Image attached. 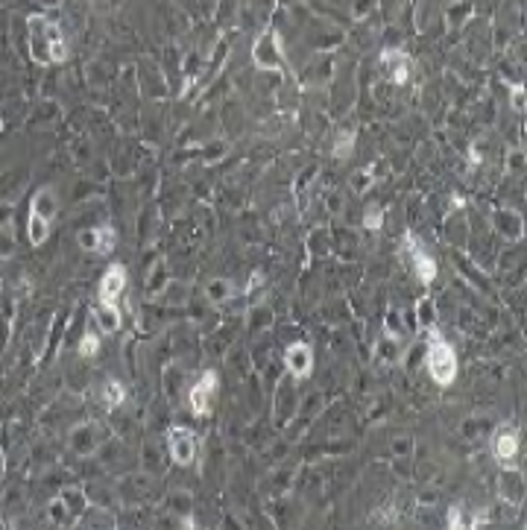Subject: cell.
<instances>
[{
    "label": "cell",
    "mask_w": 527,
    "mask_h": 530,
    "mask_svg": "<svg viewBox=\"0 0 527 530\" xmlns=\"http://www.w3.org/2000/svg\"><path fill=\"white\" fill-rule=\"evenodd\" d=\"M437 323H440V313H437V305H434V299H419L416 302V328L419 331H437Z\"/></svg>",
    "instance_id": "17"
},
{
    "label": "cell",
    "mask_w": 527,
    "mask_h": 530,
    "mask_svg": "<svg viewBox=\"0 0 527 530\" xmlns=\"http://www.w3.org/2000/svg\"><path fill=\"white\" fill-rule=\"evenodd\" d=\"M214 392H217V372H202V375L188 387V407L190 414L202 419L211 414V402H214Z\"/></svg>",
    "instance_id": "5"
},
{
    "label": "cell",
    "mask_w": 527,
    "mask_h": 530,
    "mask_svg": "<svg viewBox=\"0 0 527 530\" xmlns=\"http://www.w3.org/2000/svg\"><path fill=\"white\" fill-rule=\"evenodd\" d=\"M94 323H97V328H100L103 335H114V331H121L123 317H121L117 302H97L94 305Z\"/></svg>",
    "instance_id": "15"
},
{
    "label": "cell",
    "mask_w": 527,
    "mask_h": 530,
    "mask_svg": "<svg viewBox=\"0 0 527 530\" xmlns=\"http://www.w3.org/2000/svg\"><path fill=\"white\" fill-rule=\"evenodd\" d=\"M325 205H328L331 211H334V214H337V211L343 208V200H340V193H331V196H328V200H325Z\"/></svg>",
    "instance_id": "37"
},
{
    "label": "cell",
    "mask_w": 527,
    "mask_h": 530,
    "mask_svg": "<svg viewBox=\"0 0 527 530\" xmlns=\"http://www.w3.org/2000/svg\"><path fill=\"white\" fill-rule=\"evenodd\" d=\"M381 226H384V208L381 205H369L366 214H363V229L378 231Z\"/></svg>",
    "instance_id": "29"
},
{
    "label": "cell",
    "mask_w": 527,
    "mask_h": 530,
    "mask_svg": "<svg viewBox=\"0 0 527 530\" xmlns=\"http://www.w3.org/2000/svg\"><path fill=\"white\" fill-rule=\"evenodd\" d=\"M404 249H407V255H410V261H413V270H416L419 282H422V284H431V282L437 279V272H440L437 261L419 246V241L413 238V234H404Z\"/></svg>",
    "instance_id": "9"
},
{
    "label": "cell",
    "mask_w": 527,
    "mask_h": 530,
    "mask_svg": "<svg viewBox=\"0 0 527 530\" xmlns=\"http://www.w3.org/2000/svg\"><path fill=\"white\" fill-rule=\"evenodd\" d=\"M167 287V279H164V264H152L150 270V276H147V284H144V293H147V299H155V296H162Z\"/></svg>",
    "instance_id": "21"
},
{
    "label": "cell",
    "mask_w": 527,
    "mask_h": 530,
    "mask_svg": "<svg viewBox=\"0 0 527 530\" xmlns=\"http://www.w3.org/2000/svg\"><path fill=\"white\" fill-rule=\"evenodd\" d=\"M284 369H287V375L296 378V381L310 378V372H314V349L302 340L290 343L287 351H284Z\"/></svg>",
    "instance_id": "7"
},
{
    "label": "cell",
    "mask_w": 527,
    "mask_h": 530,
    "mask_svg": "<svg viewBox=\"0 0 527 530\" xmlns=\"http://www.w3.org/2000/svg\"><path fill=\"white\" fill-rule=\"evenodd\" d=\"M431 340L425 346V366H428V375L434 378V384L448 387L454 384L457 378V351L452 349V343H445L437 331H428Z\"/></svg>",
    "instance_id": "2"
},
{
    "label": "cell",
    "mask_w": 527,
    "mask_h": 530,
    "mask_svg": "<svg viewBox=\"0 0 527 530\" xmlns=\"http://www.w3.org/2000/svg\"><path fill=\"white\" fill-rule=\"evenodd\" d=\"M27 42H30V56L35 65H50V62H65L68 59V44L65 35L56 21H47L44 15H32L27 21Z\"/></svg>",
    "instance_id": "1"
},
{
    "label": "cell",
    "mask_w": 527,
    "mask_h": 530,
    "mask_svg": "<svg viewBox=\"0 0 527 530\" xmlns=\"http://www.w3.org/2000/svg\"><path fill=\"white\" fill-rule=\"evenodd\" d=\"M255 62L264 68V71H281V50H279V38H276V30H267L258 44H255Z\"/></svg>",
    "instance_id": "12"
},
{
    "label": "cell",
    "mask_w": 527,
    "mask_h": 530,
    "mask_svg": "<svg viewBox=\"0 0 527 530\" xmlns=\"http://www.w3.org/2000/svg\"><path fill=\"white\" fill-rule=\"evenodd\" d=\"M393 454L396 457H410V454H413V440H410V437L393 440Z\"/></svg>",
    "instance_id": "33"
},
{
    "label": "cell",
    "mask_w": 527,
    "mask_h": 530,
    "mask_svg": "<svg viewBox=\"0 0 527 530\" xmlns=\"http://www.w3.org/2000/svg\"><path fill=\"white\" fill-rule=\"evenodd\" d=\"M197 434L188 428V425H170L167 428V451H170V460L176 466H190L193 460H197Z\"/></svg>",
    "instance_id": "3"
},
{
    "label": "cell",
    "mask_w": 527,
    "mask_h": 530,
    "mask_svg": "<svg viewBox=\"0 0 527 530\" xmlns=\"http://www.w3.org/2000/svg\"><path fill=\"white\" fill-rule=\"evenodd\" d=\"M30 214L53 223L56 214H59V196H56V191L53 188H38L35 196H32V203H30Z\"/></svg>",
    "instance_id": "16"
},
{
    "label": "cell",
    "mask_w": 527,
    "mask_h": 530,
    "mask_svg": "<svg viewBox=\"0 0 527 530\" xmlns=\"http://www.w3.org/2000/svg\"><path fill=\"white\" fill-rule=\"evenodd\" d=\"M351 150H355V135H351V132H340L334 147H331V155H334V159H349Z\"/></svg>",
    "instance_id": "26"
},
{
    "label": "cell",
    "mask_w": 527,
    "mask_h": 530,
    "mask_svg": "<svg viewBox=\"0 0 527 530\" xmlns=\"http://www.w3.org/2000/svg\"><path fill=\"white\" fill-rule=\"evenodd\" d=\"M170 510H173V516H188L190 513V498L188 495H170Z\"/></svg>",
    "instance_id": "32"
},
{
    "label": "cell",
    "mask_w": 527,
    "mask_h": 530,
    "mask_svg": "<svg viewBox=\"0 0 527 530\" xmlns=\"http://www.w3.org/2000/svg\"><path fill=\"white\" fill-rule=\"evenodd\" d=\"M100 399H103L106 407H121L126 402V387L117 381V378H106L103 390H100Z\"/></svg>",
    "instance_id": "19"
},
{
    "label": "cell",
    "mask_w": 527,
    "mask_h": 530,
    "mask_svg": "<svg viewBox=\"0 0 527 530\" xmlns=\"http://www.w3.org/2000/svg\"><path fill=\"white\" fill-rule=\"evenodd\" d=\"M521 167H524V152L521 150L507 155V170H521Z\"/></svg>",
    "instance_id": "34"
},
{
    "label": "cell",
    "mask_w": 527,
    "mask_h": 530,
    "mask_svg": "<svg viewBox=\"0 0 527 530\" xmlns=\"http://www.w3.org/2000/svg\"><path fill=\"white\" fill-rule=\"evenodd\" d=\"M123 290H126V267L114 264L100 279V302H117L123 296Z\"/></svg>",
    "instance_id": "14"
},
{
    "label": "cell",
    "mask_w": 527,
    "mask_h": 530,
    "mask_svg": "<svg viewBox=\"0 0 527 530\" xmlns=\"http://www.w3.org/2000/svg\"><path fill=\"white\" fill-rule=\"evenodd\" d=\"M381 68L387 71V80L396 83V85H404L410 80V56L404 50H396L389 47L381 53Z\"/></svg>",
    "instance_id": "11"
},
{
    "label": "cell",
    "mask_w": 527,
    "mask_h": 530,
    "mask_svg": "<svg viewBox=\"0 0 527 530\" xmlns=\"http://www.w3.org/2000/svg\"><path fill=\"white\" fill-rule=\"evenodd\" d=\"M495 489L501 501H507L510 507H521L524 501V475L513 466H501V472L495 478Z\"/></svg>",
    "instance_id": "8"
},
{
    "label": "cell",
    "mask_w": 527,
    "mask_h": 530,
    "mask_svg": "<svg viewBox=\"0 0 527 530\" xmlns=\"http://www.w3.org/2000/svg\"><path fill=\"white\" fill-rule=\"evenodd\" d=\"M272 320H276V313H272L269 305H252V311H249V328L264 331V328L272 325Z\"/></svg>",
    "instance_id": "24"
},
{
    "label": "cell",
    "mask_w": 527,
    "mask_h": 530,
    "mask_svg": "<svg viewBox=\"0 0 527 530\" xmlns=\"http://www.w3.org/2000/svg\"><path fill=\"white\" fill-rule=\"evenodd\" d=\"M372 185H375V170H358L355 176H351V188H355V193H366Z\"/></svg>",
    "instance_id": "28"
},
{
    "label": "cell",
    "mask_w": 527,
    "mask_h": 530,
    "mask_svg": "<svg viewBox=\"0 0 527 530\" xmlns=\"http://www.w3.org/2000/svg\"><path fill=\"white\" fill-rule=\"evenodd\" d=\"M179 384H182V375H179V369H176V366H167L162 387H164V392L170 396V402H176V387H179Z\"/></svg>",
    "instance_id": "30"
},
{
    "label": "cell",
    "mask_w": 527,
    "mask_h": 530,
    "mask_svg": "<svg viewBox=\"0 0 527 530\" xmlns=\"http://www.w3.org/2000/svg\"><path fill=\"white\" fill-rule=\"evenodd\" d=\"M6 472V454H4V448H0V478H4Z\"/></svg>",
    "instance_id": "38"
},
{
    "label": "cell",
    "mask_w": 527,
    "mask_h": 530,
    "mask_svg": "<svg viewBox=\"0 0 527 530\" xmlns=\"http://www.w3.org/2000/svg\"><path fill=\"white\" fill-rule=\"evenodd\" d=\"M445 524H448V527H475L478 522H475L472 516H466V510H463L460 504H454V507H448Z\"/></svg>",
    "instance_id": "25"
},
{
    "label": "cell",
    "mask_w": 527,
    "mask_h": 530,
    "mask_svg": "<svg viewBox=\"0 0 527 530\" xmlns=\"http://www.w3.org/2000/svg\"><path fill=\"white\" fill-rule=\"evenodd\" d=\"M47 519L53 524H59V527H76V522H73V516H71V510H68V504H65L62 495H56L47 504Z\"/></svg>",
    "instance_id": "18"
},
{
    "label": "cell",
    "mask_w": 527,
    "mask_h": 530,
    "mask_svg": "<svg viewBox=\"0 0 527 530\" xmlns=\"http://www.w3.org/2000/svg\"><path fill=\"white\" fill-rule=\"evenodd\" d=\"M68 445L76 457H91L100 451V445H106V430L100 422H80L76 428H71Z\"/></svg>",
    "instance_id": "4"
},
{
    "label": "cell",
    "mask_w": 527,
    "mask_h": 530,
    "mask_svg": "<svg viewBox=\"0 0 527 530\" xmlns=\"http://www.w3.org/2000/svg\"><path fill=\"white\" fill-rule=\"evenodd\" d=\"M76 349H80V355H83V358H97V355H100V337H97L94 331H85L83 340H80V346H76Z\"/></svg>",
    "instance_id": "27"
},
{
    "label": "cell",
    "mask_w": 527,
    "mask_h": 530,
    "mask_svg": "<svg viewBox=\"0 0 527 530\" xmlns=\"http://www.w3.org/2000/svg\"><path fill=\"white\" fill-rule=\"evenodd\" d=\"M76 243L83 252H94V255H109L114 246V231L109 226H88L83 231H76Z\"/></svg>",
    "instance_id": "10"
},
{
    "label": "cell",
    "mask_w": 527,
    "mask_h": 530,
    "mask_svg": "<svg viewBox=\"0 0 527 530\" xmlns=\"http://www.w3.org/2000/svg\"><path fill=\"white\" fill-rule=\"evenodd\" d=\"M9 220H12V205L4 203L0 205V226H9Z\"/></svg>",
    "instance_id": "36"
},
{
    "label": "cell",
    "mask_w": 527,
    "mask_h": 530,
    "mask_svg": "<svg viewBox=\"0 0 527 530\" xmlns=\"http://www.w3.org/2000/svg\"><path fill=\"white\" fill-rule=\"evenodd\" d=\"M492 229L507 241H521L524 238V220L519 211H510V208H498L492 211Z\"/></svg>",
    "instance_id": "13"
},
{
    "label": "cell",
    "mask_w": 527,
    "mask_h": 530,
    "mask_svg": "<svg viewBox=\"0 0 527 530\" xmlns=\"http://www.w3.org/2000/svg\"><path fill=\"white\" fill-rule=\"evenodd\" d=\"M399 337L396 335H389V331H384L381 340H378V358L384 363H399Z\"/></svg>",
    "instance_id": "23"
},
{
    "label": "cell",
    "mask_w": 527,
    "mask_h": 530,
    "mask_svg": "<svg viewBox=\"0 0 527 530\" xmlns=\"http://www.w3.org/2000/svg\"><path fill=\"white\" fill-rule=\"evenodd\" d=\"M15 255V238L9 226H0V258H12Z\"/></svg>",
    "instance_id": "31"
},
{
    "label": "cell",
    "mask_w": 527,
    "mask_h": 530,
    "mask_svg": "<svg viewBox=\"0 0 527 530\" xmlns=\"http://www.w3.org/2000/svg\"><path fill=\"white\" fill-rule=\"evenodd\" d=\"M521 451V437L519 428L513 425H498V430L492 434V457L498 460V466H513Z\"/></svg>",
    "instance_id": "6"
},
{
    "label": "cell",
    "mask_w": 527,
    "mask_h": 530,
    "mask_svg": "<svg viewBox=\"0 0 527 530\" xmlns=\"http://www.w3.org/2000/svg\"><path fill=\"white\" fill-rule=\"evenodd\" d=\"M50 226H53V223L42 220V217H35V214H27V241H30L32 246H42V243H47Z\"/></svg>",
    "instance_id": "20"
},
{
    "label": "cell",
    "mask_w": 527,
    "mask_h": 530,
    "mask_svg": "<svg viewBox=\"0 0 527 530\" xmlns=\"http://www.w3.org/2000/svg\"><path fill=\"white\" fill-rule=\"evenodd\" d=\"M205 296L211 299V305H223V302H229V299L234 296V287H231V282H226V279H214V282H208V287H205Z\"/></svg>",
    "instance_id": "22"
},
{
    "label": "cell",
    "mask_w": 527,
    "mask_h": 530,
    "mask_svg": "<svg viewBox=\"0 0 527 530\" xmlns=\"http://www.w3.org/2000/svg\"><path fill=\"white\" fill-rule=\"evenodd\" d=\"M510 91H513V106H516L519 112H524V88H521V85H513Z\"/></svg>",
    "instance_id": "35"
}]
</instances>
